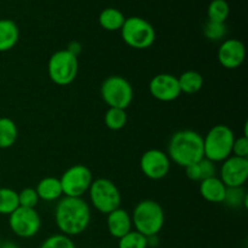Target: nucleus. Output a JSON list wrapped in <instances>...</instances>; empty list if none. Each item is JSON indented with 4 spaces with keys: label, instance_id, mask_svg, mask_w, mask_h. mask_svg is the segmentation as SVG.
Returning a JSON list of instances; mask_svg holds the SVG:
<instances>
[{
    "label": "nucleus",
    "instance_id": "obj_31",
    "mask_svg": "<svg viewBox=\"0 0 248 248\" xmlns=\"http://www.w3.org/2000/svg\"><path fill=\"white\" fill-rule=\"evenodd\" d=\"M232 155L242 157V159H248V136L242 135L241 137L235 138Z\"/></svg>",
    "mask_w": 248,
    "mask_h": 248
},
{
    "label": "nucleus",
    "instance_id": "obj_5",
    "mask_svg": "<svg viewBox=\"0 0 248 248\" xmlns=\"http://www.w3.org/2000/svg\"><path fill=\"white\" fill-rule=\"evenodd\" d=\"M124 43L135 50H147L154 45L156 31L153 24L138 16L128 17L120 29Z\"/></svg>",
    "mask_w": 248,
    "mask_h": 248
},
{
    "label": "nucleus",
    "instance_id": "obj_3",
    "mask_svg": "<svg viewBox=\"0 0 248 248\" xmlns=\"http://www.w3.org/2000/svg\"><path fill=\"white\" fill-rule=\"evenodd\" d=\"M133 230L147 237L157 236L165 225V212L157 201L145 199L135 206L131 215Z\"/></svg>",
    "mask_w": 248,
    "mask_h": 248
},
{
    "label": "nucleus",
    "instance_id": "obj_13",
    "mask_svg": "<svg viewBox=\"0 0 248 248\" xmlns=\"http://www.w3.org/2000/svg\"><path fill=\"white\" fill-rule=\"evenodd\" d=\"M149 92L156 101L169 103L179 98L182 94L176 75L160 73L153 77L149 82Z\"/></svg>",
    "mask_w": 248,
    "mask_h": 248
},
{
    "label": "nucleus",
    "instance_id": "obj_2",
    "mask_svg": "<svg viewBox=\"0 0 248 248\" xmlns=\"http://www.w3.org/2000/svg\"><path fill=\"white\" fill-rule=\"evenodd\" d=\"M166 154L171 162L186 169L203 159V138L194 130H179L171 136Z\"/></svg>",
    "mask_w": 248,
    "mask_h": 248
},
{
    "label": "nucleus",
    "instance_id": "obj_15",
    "mask_svg": "<svg viewBox=\"0 0 248 248\" xmlns=\"http://www.w3.org/2000/svg\"><path fill=\"white\" fill-rule=\"evenodd\" d=\"M107 229L109 235L119 240L133 229L130 212L119 207L107 215Z\"/></svg>",
    "mask_w": 248,
    "mask_h": 248
},
{
    "label": "nucleus",
    "instance_id": "obj_33",
    "mask_svg": "<svg viewBox=\"0 0 248 248\" xmlns=\"http://www.w3.org/2000/svg\"><path fill=\"white\" fill-rule=\"evenodd\" d=\"M1 242H2V240H1V237H0V245H1Z\"/></svg>",
    "mask_w": 248,
    "mask_h": 248
},
{
    "label": "nucleus",
    "instance_id": "obj_23",
    "mask_svg": "<svg viewBox=\"0 0 248 248\" xmlns=\"http://www.w3.org/2000/svg\"><path fill=\"white\" fill-rule=\"evenodd\" d=\"M18 207V191L11 188H0V215L10 216Z\"/></svg>",
    "mask_w": 248,
    "mask_h": 248
},
{
    "label": "nucleus",
    "instance_id": "obj_29",
    "mask_svg": "<svg viewBox=\"0 0 248 248\" xmlns=\"http://www.w3.org/2000/svg\"><path fill=\"white\" fill-rule=\"evenodd\" d=\"M39 248H77L74 241L70 237L62 234H53L45 239Z\"/></svg>",
    "mask_w": 248,
    "mask_h": 248
},
{
    "label": "nucleus",
    "instance_id": "obj_11",
    "mask_svg": "<svg viewBox=\"0 0 248 248\" xmlns=\"http://www.w3.org/2000/svg\"><path fill=\"white\" fill-rule=\"evenodd\" d=\"M140 167L142 173L152 181H160L170 173L171 160L166 152L160 149H149L140 156Z\"/></svg>",
    "mask_w": 248,
    "mask_h": 248
},
{
    "label": "nucleus",
    "instance_id": "obj_32",
    "mask_svg": "<svg viewBox=\"0 0 248 248\" xmlns=\"http://www.w3.org/2000/svg\"><path fill=\"white\" fill-rule=\"evenodd\" d=\"M0 248H19L18 245L14 241H2L1 245H0Z\"/></svg>",
    "mask_w": 248,
    "mask_h": 248
},
{
    "label": "nucleus",
    "instance_id": "obj_7",
    "mask_svg": "<svg viewBox=\"0 0 248 248\" xmlns=\"http://www.w3.org/2000/svg\"><path fill=\"white\" fill-rule=\"evenodd\" d=\"M87 193L92 207L106 216L120 207L123 200L118 186L108 178L93 179Z\"/></svg>",
    "mask_w": 248,
    "mask_h": 248
},
{
    "label": "nucleus",
    "instance_id": "obj_19",
    "mask_svg": "<svg viewBox=\"0 0 248 248\" xmlns=\"http://www.w3.org/2000/svg\"><path fill=\"white\" fill-rule=\"evenodd\" d=\"M184 170H186V177L190 181L196 182V183H201V182L210 178V177L217 176V166H216V164L205 159V157Z\"/></svg>",
    "mask_w": 248,
    "mask_h": 248
},
{
    "label": "nucleus",
    "instance_id": "obj_30",
    "mask_svg": "<svg viewBox=\"0 0 248 248\" xmlns=\"http://www.w3.org/2000/svg\"><path fill=\"white\" fill-rule=\"evenodd\" d=\"M39 199L38 194H36L35 188H23L21 191H18V202L19 207L26 208H35L38 206Z\"/></svg>",
    "mask_w": 248,
    "mask_h": 248
},
{
    "label": "nucleus",
    "instance_id": "obj_10",
    "mask_svg": "<svg viewBox=\"0 0 248 248\" xmlns=\"http://www.w3.org/2000/svg\"><path fill=\"white\" fill-rule=\"evenodd\" d=\"M9 228L19 239H31L41 229V217L35 208L18 207L9 216Z\"/></svg>",
    "mask_w": 248,
    "mask_h": 248
},
{
    "label": "nucleus",
    "instance_id": "obj_22",
    "mask_svg": "<svg viewBox=\"0 0 248 248\" xmlns=\"http://www.w3.org/2000/svg\"><path fill=\"white\" fill-rule=\"evenodd\" d=\"M18 138V127L10 118H0V149L14 147Z\"/></svg>",
    "mask_w": 248,
    "mask_h": 248
},
{
    "label": "nucleus",
    "instance_id": "obj_16",
    "mask_svg": "<svg viewBox=\"0 0 248 248\" xmlns=\"http://www.w3.org/2000/svg\"><path fill=\"white\" fill-rule=\"evenodd\" d=\"M227 186L218 176L210 177L199 183V191L203 200L211 203H223L227 193Z\"/></svg>",
    "mask_w": 248,
    "mask_h": 248
},
{
    "label": "nucleus",
    "instance_id": "obj_17",
    "mask_svg": "<svg viewBox=\"0 0 248 248\" xmlns=\"http://www.w3.org/2000/svg\"><path fill=\"white\" fill-rule=\"evenodd\" d=\"M35 191L39 199L46 202H53L63 198L62 186H61L60 178L56 177H45L40 179L36 184Z\"/></svg>",
    "mask_w": 248,
    "mask_h": 248
},
{
    "label": "nucleus",
    "instance_id": "obj_18",
    "mask_svg": "<svg viewBox=\"0 0 248 248\" xmlns=\"http://www.w3.org/2000/svg\"><path fill=\"white\" fill-rule=\"evenodd\" d=\"M19 40V28L10 18H0V52H7L17 45Z\"/></svg>",
    "mask_w": 248,
    "mask_h": 248
},
{
    "label": "nucleus",
    "instance_id": "obj_28",
    "mask_svg": "<svg viewBox=\"0 0 248 248\" xmlns=\"http://www.w3.org/2000/svg\"><path fill=\"white\" fill-rule=\"evenodd\" d=\"M228 33V27L225 23L207 21L203 26V35L211 41H220L225 38Z\"/></svg>",
    "mask_w": 248,
    "mask_h": 248
},
{
    "label": "nucleus",
    "instance_id": "obj_26",
    "mask_svg": "<svg viewBox=\"0 0 248 248\" xmlns=\"http://www.w3.org/2000/svg\"><path fill=\"white\" fill-rule=\"evenodd\" d=\"M247 201V193L245 191L244 186H240V188H228L223 203H225L230 208H246Z\"/></svg>",
    "mask_w": 248,
    "mask_h": 248
},
{
    "label": "nucleus",
    "instance_id": "obj_4",
    "mask_svg": "<svg viewBox=\"0 0 248 248\" xmlns=\"http://www.w3.org/2000/svg\"><path fill=\"white\" fill-rule=\"evenodd\" d=\"M203 138V156L205 159L220 164L232 155L235 133L224 124H218L210 128Z\"/></svg>",
    "mask_w": 248,
    "mask_h": 248
},
{
    "label": "nucleus",
    "instance_id": "obj_6",
    "mask_svg": "<svg viewBox=\"0 0 248 248\" xmlns=\"http://www.w3.org/2000/svg\"><path fill=\"white\" fill-rule=\"evenodd\" d=\"M79 73L78 56L67 48L58 50L51 55L47 62V74L51 81L58 86L70 85Z\"/></svg>",
    "mask_w": 248,
    "mask_h": 248
},
{
    "label": "nucleus",
    "instance_id": "obj_24",
    "mask_svg": "<svg viewBox=\"0 0 248 248\" xmlns=\"http://www.w3.org/2000/svg\"><path fill=\"white\" fill-rule=\"evenodd\" d=\"M230 15V6L227 0H212L207 7V18L211 22L225 23Z\"/></svg>",
    "mask_w": 248,
    "mask_h": 248
},
{
    "label": "nucleus",
    "instance_id": "obj_21",
    "mask_svg": "<svg viewBox=\"0 0 248 248\" xmlns=\"http://www.w3.org/2000/svg\"><path fill=\"white\" fill-rule=\"evenodd\" d=\"M178 79L179 89L182 93L186 94H195L203 87V77L201 73L196 70H186L182 73Z\"/></svg>",
    "mask_w": 248,
    "mask_h": 248
},
{
    "label": "nucleus",
    "instance_id": "obj_20",
    "mask_svg": "<svg viewBox=\"0 0 248 248\" xmlns=\"http://www.w3.org/2000/svg\"><path fill=\"white\" fill-rule=\"evenodd\" d=\"M125 15L115 7H107L101 11L98 16V23L104 31H118L125 23Z\"/></svg>",
    "mask_w": 248,
    "mask_h": 248
},
{
    "label": "nucleus",
    "instance_id": "obj_12",
    "mask_svg": "<svg viewBox=\"0 0 248 248\" xmlns=\"http://www.w3.org/2000/svg\"><path fill=\"white\" fill-rule=\"evenodd\" d=\"M219 179L227 188H240L246 184L248 179V159L230 155L220 162Z\"/></svg>",
    "mask_w": 248,
    "mask_h": 248
},
{
    "label": "nucleus",
    "instance_id": "obj_1",
    "mask_svg": "<svg viewBox=\"0 0 248 248\" xmlns=\"http://www.w3.org/2000/svg\"><path fill=\"white\" fill-rule=\"evenodd\" d=\"M53 217L60 234L72 239L84 234L90 227L91 206L82 198L63 196L56 203Z\"/></svg>",
    "mask_w": 248,
    "mask_h": 248
},
{
    "label": "nucleus",
    "instance_id": "obj_9",
    "mask_svg": "<svg viewBox=\"0 0 248 248\" xmlns=\"http://www.w3.org/2000/svg\"><path fill=\"white\" fill-rule=\"evenodd\" d=\"M63 196L68 198H82L89 191L93 174L91 170L81 164H77L65 170L60 178Z\"/></svg>",
    "mask_w": 248,
    "mask_h": 248
},
{
    "label": "nucleus",
    "instance_id": "obj_8",
    "mask_svg": "<svg viewBox=\"0 0 248 248\" xmlns=\"http://www.w3.org/2000/svg\"><path fill=\"white\" fill-rule=\"evenodd\" d=\"M101 97L108 108L127 109L133 101V87L126 78L110 75L101 85Z\"/></svg>",
    "mask_w": 248,
    "mask_h": 248
},
{
    "label": "nucleus",
    "instance_id": "obj_27",
    "mask_svg": "<svg viewBox=\"0 0 248 248\" xmlns=\"http://www.w3.org/2000/svg\"><path fill=\"white\" fill-rule=\"evenodd\" d=\"M148 237L142 235L136 230L130 232L118 240V248H148Z\"/></svg>",
    "mask_w": 248,
    "mask_h": 248
},
{
    "label": "nucleus",
    "instance_id": "obj_25",
    "mask_svg": "<svg viewBox=\"0 0 248 248\" xmlns=\"http://www.w3.org/2000/svg\"><path fill=\"white\" fill-rule=\"evenodd\" d=\"M104 124L110 131H120L127 124V113L125 109L108 108L104 114Z\"/></svg>",
    "mask_w": 248,
    "mask_h": 248
},
{
    "label": "nucleus",
    "instance_id": "obj_14",
    "mask_svg": "<svg viewBox=\"0 0 248 248\" xmlns=\"http://www.w3.org/2000/svg\"><path fill=\"white\" fill-rule=\"evenodd\" d=\"M218 62L225 69H237L246 60V47L239 39H225L219 45L217 52Z\"/></svg>",
    "mask_w": 248,
    "mask_h": 248
}]
</instances>
